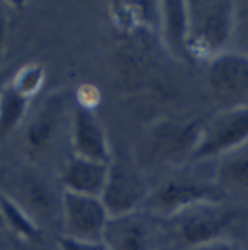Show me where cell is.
<instances>
[{
    "instance_id": "6da1fadb",
    "label": "cell",
    "mask_w": 248,
    "mask_h": 250,
    "mask_svg": "<svg viewBox=\"0 0 248 250\" xmlns=\"http://www.w3.org/2000/svg\"><path fill=\"white\" fill-rule=\"evenodd\" d=\"M187 47L191 62H210L229 51L235 1L231 0H189Z\"/></svg>"
},
{
    "instance_id": "7a4b0ae2",
    "label": "cell",
    "mask_w": 248,
    "mask_h": 250,
    "mask_svg": "<svg viewBox=\"0 0 248 250\" xmlns=\"http://www.w3.org/2000/svg\"><path fill=\"white\" fill-rule=\"evenodd\" d=\"M238 217L240 211L222 201H208L185 208L169 220L176 239L189 250L221 240Z\"/></svg>"
},
{
    "instance_id": "3957f363",
    "label": "cell",
    "mask_w": 248,
    "mask_h": 250,
    "mask_svg": "<svg viewBox=\"0 0 248 250\" xmlns=\"http://www.w3.org/2000/svg\"><path fill=\"white\" fill-rule=\"evenodd\" d=\"M203 121L163 120L145 134L141 144V157L145 165H169L190 160L197 146Z\"/></svg>"
},
{
    "instance_id": "277c9868",
    "label": "cell",
    "mask_w": 248,
    "mask_h": 250,
    "mask_svg": "<svg viewBox=\"0 0 248 250\" xmlns=\"http://www.w3.org/2000/svg\"><path fill=\"white\" fill-rule=\"evenodd\" d=\"M248 143V105L222 109L202 125L190 162L224 157Z\"/></svg>"
},
{
    "instance_id": "5b68a950",
    "label": "cell",
    "mask_w": 248,
    "mask_h": 250,
    "mask_svg": "<svg viewBox=\"0 0 248 250\" xmlns=\"http://www.w3.org/2000/svg\"><path fill=\"white\" fill-rule=\"evenodd\" d=\"M206 86L222 109L248 105V57L225 51L208 62Z\"/></svg>"
},
{
    "instance_id": "8992f818",
    "label": "cell",
    "mask_w": 248,
    "mask_h": 250,
    "mask_svg": "<svg viewBox=\"0 0 248 250\" xmlns=\"http://www.w3.org/2000/svg\"><path fill=\"white\" fill-rule=\"evenodd\" d=\"M61 214L65 237L80 242H102L111 218L100 198L64 190Z\"/></svg>"
},
{
    "instance_id": "52a82bcc",
    "label": "cell",
    "mask_w": 248,
    "mask_h": 250,
    "mask_svg": "<svg viewBox=\"0 0 248 250\" xmlns=\"http://www.w3.org/2000/svg\"><path fill=\"white\" fill-rule=\"evenodd\" d=\"M222 188L216 181L174 178L164 182L155 190H151L145 207H150L151 211L169 218L179 211L200 202L222 201Z\"/></svg>"
},
{
    "instance_id": "ba28073f",
    "label": "cell",
    "mask_w": 248,
    "mask_h": 250,
    "mask_svg": "<svg viewBox=\"0 0 248 250\" xmlns=\"http://www.w3.org/2000/svg\"><path fill=\"white\" fill-rule=\"evenodd\" d=\"M150 192L145 179L139 173L112 162L100 199L109 215L118 217L135 212L139 207H144Z\"/></svg>"
},
{
    "instance_id": "9c48e42d",
    "label": "cell",
    "mask_w": 248,
    "mask_h": 250,
    "mask_svg": "<svg viewBox=\"0 0 248 250\" xmlns=\"http://www.w3.org/2000/svg\"><path fill=\"white\" fill-rule=\"evenodd\" d=\"M73 156L111 165L112 153L106 132L92 109L76 106L71 123Z\"/></svg>"
},
{
    "instance_id": "30bf717a",
    "label": "cell",
    "mask_w": 248,
    "mask_h": 250,
    "mask_svg": "<svg viewBox=\"0 0 248 250\" xmlns=\"http://www.w3.org/2000/svg\"><path fill=\"white\" fill-rule=\"evenodd\" d=\"M102 242L108 250H150L151 233L148 221L139 211L111 217Z\"/></svg>"
},
{
    "instance_id": "8fae6325",
    "label": "cell",
    "mask_w": 248,
    "mask_h": 250,
    "mask_svg": "<svg viewBox=\"0 0 248 250\" xmlns=\"http://www.w3.org/2000/svg\"><path fill=\"white\" fill-rule=\"evenodd\" d=\"M158 29L163 44L176 60L191 62L187 47L186 1H158Z\"/></svg>"
},
{
    "instance_id": "7c38bea8",
    "label": "cell",
    "mask_w": 248,
    "mask_h": 250,
    "mask_svg": "<svg viewBox=\"0 0 248 250\" xmlns=\"http://www.w3.org/2000/svg\"><path fill=\"white\" fill-rule=\"evenodd\" d=\"M111 165L71 156L61 173L64 190L100 198L108 181Z\"/></svg>"
},
{
    "instance_id": "4fadbf2b",
    "label": "cell",
    "mask_w": 248,
    "mask_h": 250,
    "mask_svg": "<svg viewBox=\"0 0 248 250\" xmlns=\"http://www.w3.org/2000/svg\"><path fill=\"white\" fill-rule=\"evenodd\" d=\"M64 114V98L61 93L48 96L26 126V144L32 150H42L53 140Z\"/></svg>"
},
{
    "instance_id": "5bb4252c",
    "label": "cell",
    "mask_w": 248,
    "mask_h": 250,
    "mask_svg": "<svg viewBox=\"0 0 248 250\" xmlns=\"http://www.w3.org/2000/svg\"><path fill=\"white\" fill-rule=\"evenodd\" d=\"M111 15L125 32H148L158 26V1H112Z\"/></svg>"
},
{
    "instance_id": "9a60e30c",
    "label": "cell",
    "mask_w": 248,
    "mask_h": 250,
    "mask_svg": "<svg viewBox=\"0 0 248 250\" xmlns=\"http://www.w3.org/2000/svg\"><path fill=\"white\" fill-rule=\"evenodd\" d=\"M218 185L248 190V143L222 157L218 172Z\"/></svg>"
},
{
    "instance_id": "2e32d148",
    "label": "cell",
    "mask_w": 248,
    "mask_h": 250,
    "mask_svg": "<svg viewBox=\"0 0 248 250\" xmlns=\"http://www.w3.org/2000/svg\"><path fill=\"white\" fill-rule=\"evenodd\" d=\"M0 209L4 227L10 229L16 236L25 240H38L41 230L34 218L10 196L0 192Z\"/></svg>"
},
{
    "instance_id": "e0dca14e",
    "label": "cell",
    "mask_w": 248,
    "mask_h": 250,
    "mask_svg": "<svg viewBox=\"0 0 248 250\" xmlns=\"http://www.w3.org/2000/svg\"><path fill=\"white\" fill-rule=\"evenodd\" d=\"M28 98L16 92L10 84L0 89V131L7 132L23 120L29 105Z\"/></svg>"
},
{
    "instance_id": "ac0fdd59",
    "label": "cell",
    "mask_w": 248,
    "mask_h": 250,
    "mask_svg": "<svg viewBox=\"0 0 248 250\" xmlns=\"http://www.w3.org/2000/svg\"><path fill=\"white\" fill-rule=\"evenodd\" d=\"M23 184V193L28 201V205L34 208L37 212L41 214H50L54 209V193L47 187L41 179L26 175L22 179Z\"/></svg>"
},
{
    "instance_id": "d6986e66",
    "label": "cell",
    "mask_w": 248,
    "mask_h": 250,
    "mask_svg": "<svg viewBox=\"0 0 248 250\" xmlns=\"http://www.w3.org/2000/svg\"><path fill=\"white\" fill-rule=\"evenodd\" d=\"M44 79H45V71L39 64H28L16 73L10 86L22 96L31 99L35 93L39 92Z\"/></svg>"
},
{
    "instance_id": "ffe728a7",
    "label": "cell",
    "mask_w": 248,
    "mask_h": 250,
    "mask_svg": "<svg viewBox=\"0 0 248 250\" xmlns=\"http://www.w3.org/2000/svg\"><path fill=\"white\" fill-rule=\"evenodd\" d=\"M231 51L248 57V0L235 1Z\"/></svg>"
},
{
    "instance_id": "44dd1931",
    "label": "cell",
    "mask_w": 248,
    "mask_h": 250,
    "mask_svg": "<svg viewBox=\"0 0 248 250\" xmlns=\"http://www.w3.org/2000/svg\"><path fill=\"white\" fill-rule=\"evenodd\" d=\"M60 250H108L103 242H80L61 236L58 240Z\"/></svg>"
},
{
    "instance_id": "7402d4cb",
    "label": "cell",
    "mask_w": 248,
    "mask_h": 250,
    "mask_svg": "<svg viewBox=\"0 0 248 250\" xmlns=\"http://www.w3.org/2000/svg\"><path fill=\"white\" fill-rule=\"evenodd\" d=\"M99 102V90L95 86L84 84L81 89H78V106L92 109L97 105Z\"/></svg>"
},
{
    "instance_id": "603a6c76",
    "label": "cell",
    "mask_w": 248,
    "mask_h": 250,
    "mask_svg": "<svg viewBox=\"0 0 248 250\" xmlns=\"http://www.w3.org/2000/svg\"><path fill=\"white\" fill-rule=\"evenodd\" d=\"M189 250H246L244 248L232 243V242H228V240H216V242H212V243H206V245H202V246H197V248H193V249Z\"/></svg>"
},
{
    "instance_id": "cb8c5ba5",
    "label": "cell",
    "mask_w": 248,
    "mask_h": 250,
    "mask_svg": "<svg viewBox=\"0 0 248 250\" xmlns=\"http://www.w3.org/2000/svg\"><path fill=\"white\" fill-rule=\"evenodd\" d=\"M6 29H7L6 18H4V15L0 12V45H1V44H3V41H4V37H6Z\"/></svg>"
},
{
    "instance_id": "d4e9b609",
    "label": "cell",
    "mask_w": 248,
    "mask_h": 250,
    "mask_svg": "<svg viewBox=\"0 0 248 250\" xmlns=\"http://www.w3.org/2000/svg\"><path fill=\"white\" fill-rule=\"evenodd\" d=\"M0 229H6L4 227V221H3V215H1V209H0Z\"/></svg>"
},
{
    "instance_id": "484cf974",
    "label": "cell",
    "mask_w": 248,
    "mask_h": 250,
    "mask_svg": "<svg viewBox=\"0 0 248 250\" xmlns=\"http://www.w3.org/2000/svg\"><path fill=\"white\" fill-rule=\"evenodd\" d=\"M246 250H248V240H247V245H246V248H244Z\"/></svg>"
}]
</instances>
